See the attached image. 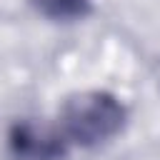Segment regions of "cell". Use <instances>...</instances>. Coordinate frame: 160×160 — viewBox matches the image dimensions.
<instances>
[{
    "label": "cell",
    "instance_id": "1",
    "mask_svg": "<svg viewBox=\"0 0 160 160\" xmlns=\"http://www.w3.org/2000/svg\"><path fill=\"white\" fill-rule=\"evenodd\" d=\"M125 105L115 95L105 90H88L65 100L60 110L58 135L62 138V142L98 148L112 140L125 128Z\"/></svg>",
    "mask_w": 160,
    "mask_h": 160
},
{
    "label": "cell",
    "instance_id": "2",
    "mask_svg": "<svg viewBox=\"0 0 160 160\" xmlns=\"http://www.w3.org/2000/svg\"><path fill=\"white\" fill-rule=\"evenodd\" d=\"M65 142L58 132L38 128L32 122H20L10 132L12 160H60Z\"/></svg>",
    "mask_w": 160,
    "mask_h": 160
},
{
    "label": "cell",
    "instance_id": "3",
    "mask_svg": "<svg viewBox=\"0 0 160 160\" xmlns=\"http://www.w3.org/2000/svg\"><path fill=\"white\" fill-rule=\"evenodd\" d=\"M35 8L52 20H78L90 10V0H32Z\"/></svg>",
    "mask_w": 160,
    "mask_h": 160
}]
</instances>
